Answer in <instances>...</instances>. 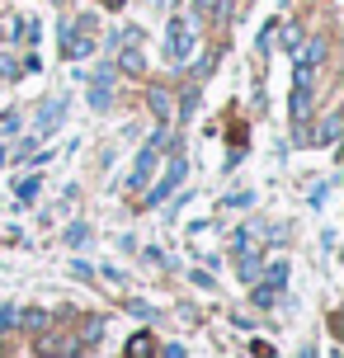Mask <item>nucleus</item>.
<instances>
[{"label":"nucleus","mask_w":344,"mask_h":358,"mask_svg":"<svg viewBox=\"0 0 344 358\" xmlns=\"http://www.w3.org/2000/svg\"><path fill=\"white\" fill-rule=\"evenodd\" d=\"M90 29H94V19H85L80 15V29H76V19H62V57H90L94 52V38H90Z\"/></svg>","instance_id":"obj_1"},{"label":"nucleus","mask_w":344,"mask_h":358,"mask_svg":"<svg viewBox=\"0 0 344 358\" xmlns=\"http://www.w3.org/2000/svg\"><path fill=\"white\" fill-rule=\"evenodd\" d=\"M161 146H165V132H156L151 142L137 151V165H132V175H127V189H142L146 179L156 175V161H161Z\"/></svg>","instance_id":"obj_2"},{"label":"nucleus","mask_w":344,"mask_h":358,"mask_svg":"<svg viewBox=\"0 0 344 358\" xmlns=\"http://www.w3.org/2000/svg\"><path fill=\"white\" fill-rule=\"evenodd\" d=\"M307 113H311V66L297 62V71H292V118L302 123Z\"/></svg>","instance_id":"obj_3"},{"label":"nucleus","mask_w":344,"mask_h":358,"mask_svg":"<svg viewBox=\"0 0 344 358\" xmlns=\"http://www.w3.org/2000/svg\"><path fill=\"white\" fill-rule=\"evenodd\" d=\"M165 52H170V62L180 66V62H189V52H194V38H189V19H170V34H165Z\"/></svg>","instance_id":"obj_4"},{"label":"nucleus","mask_w":344,"mask_h":358,"mask_svg":"<svg viewBox=\"0 0 344 358\" xmlns=\"http://www.w3.org/2000/svg\"><path fill=\"white\" fill-rule=\"evenodd\" d=\"M180 179H184V161H170V170H165V179L156 184V189H151V198H146V203H151V208H156V203H165V198H170L175 189H180Z\"/></svg>","instance_id":"obj_5"},{"label":"nucleus","mask_w":344,"mask_h":358,"mask_svg":"<svg viewBox=\"0 0 344 358\" xmlns=\"http://www.w3.org/2000/svg\"><path fill=\"white\" fill-rule=\"evenodd\" d=\"M80 349V340H71V335H38V354H52V358H66Z\"/></svg>","instance_id":"obj_6"},{"label":"nucleus","mask_w":344,"mask_h":358,"mask_svg":"<svg viewBox=\"0 0 344 358\" xmlns=\"http://www.w3.org/2000/svg\"><path fill=\"white\" fill-rule=\"evenodd\" d=\"M62 113H66V99H52V104H48L43 113H38V132L48 137V132H52V127L62 123Z\"/></svg>","instance_id":"obj_7"},{"label":"nucleus","mask_w":344,"mask_h":358,"mask_svg":"<svg viewBox=\"0 0 344 358\" xmlns=\"http://www.w3.org/2000/svg\"><path fill=\"white\" fill-rule=\"evenodd\" d=\"M109 99H113V90H109V71H104V76L90 85V104H94V108H109Z\"/></svg>","instance_id":"obj_8"},{"label":"nucleus","mask_w":344,"mask_h":358,"mask_svg":"<svg viewBox=\"0 0 344 358\" xmlns=\"http://www.w3.org/2000/svg\"><path fill=\"white\" fill-rule=\"evenodd\" d=\"M283 278H288V264H283V259H273V268H269V278H264V292H273V297H278V287H283Z\"/></svg>","instance_id":"obj_9"},{"label":"nucleus","mask_w":344,"mask_h":358,"mask_svg":"<svg viewBox=\"0 0 344 358\" xmlns=\"http://www.w3.org/2000/svg\"><path fill=\"white\" fill-rule=\"evenodd\" d=\"M127 358H151V335H132L127 340Z\"/></svg>","instance_id":"obj_10"},{"label":"nucleus","mask_w":344,"mask_h":358,"mask_svg":"<svg viewBox=\"0 0 344 358\" xmlns=\"http://www.w3.org/2000/svg\"><path fill=\"white\" fill-rule=\"evenodd\" d=\"M151 113L156 118H170V94L165 90H151Z\"/></svg>","instance_id":"obj_11"},{"label":"nucleus","mask_w":344,"mask_h":358,"mask_svg":"<svg viewBox=\"0 0 344 358\" xmlns=\"http://www.w3.org/2000/svg\"><path fill=\"white\" fill-rule=\"evenodd\" d=\"M123 71L142 76V52H137V48H123Z\"/></svg>","instance_id":"obj_12"},{"label":"nucleus","mask_w":344,"mask_h":358,"mask_svg":"<svg viewBox=\"0 0 344 358\" xmlns=\"http://www.w3.org/2000/svg\"><path fill=\"white\" fill-rule=\"evenodd\" d=\"M194 10H199L203 19H213V15H217V10H222V0H194Z\"/></svg>","instance_id":"obj_13"},{"label":"nucleus","mask_w":344,"mask_h":358,"mask_svg":"<svg viewBox=\"0 0 344 358\" xmlns=\"http://www.w3.org/2000/svg\"><path fill=\"white\" fill-rule=\"evenodd\" d=\"M302 57H307V66H316V62H321V57H326V43H321V38H316V43H311V48H307V52H302Z\"/></svg>","instance_id":"obj_14"},{"label":"nucleus","mask_w":344,"mask_h":358,"mask_svg":"<svg viewBox=\"0 0 344 358\" xmlns=\"http://www.w3.org/2000/svg\"><path fill=\"white\" fill-rule=\"evenodd\" d=\"M66 241H71V245H85V241H90V227H85V222H80V227H71V231H66Z\"/></svg>","instance_id":"obj_15"},{"label":"nucleus","mask_w":344,"mask_h":358,"mask_svg":"<svg viewBox=\"0 0 344 358\" xmlns=\"http://www.w3.org/2000/svg\"><path fill=\"white\" fill-rule=\"evenodd\" d=\"M335 137H340V118H326V127H321V142H335Z\"/></svg>","instance_id":"obj_16"},{"label":"nucleus","mask_w":344,"mask_h":358,"mask_svg":"<svg viewBox=\"0 0 344 358\" xmlns=\"http://www.w3.org/2000/svg\"><path fill=\"white\" fill-rule=\"evenodd\" d=\"M19 325H29V330H43V325H48V316H43V311H24V321Z\"/></svg>","instance_id":"obj_17"},{"label":"nucleus","mask_w":344,"mask_h":358,"mask_svg":"<svg viewBox=\"0 0 344 358\" xmlns=\"http://www.w3.org/2000/svg\"><path fill=\"white\" fill-rule=\"evenodd\" d=\"M5 132H19V113H0V137Z\"/></svg>","instance_id":"obj_18"},{"label":"nucleus","mask_w":344,"mask_h":358,"mask_svg":"<svg viewBox=\"0 0 344 358\" xmlns=\"http://www.w3.org/2000/svg\"><path fill=\"white\" fill-rule=\"evenodd\" d=\"M38 194V175L34 179H24V184H19V198H34Z\"/></svg>","instance_id":"obj_19"},{"label":"nucleus","mask_w":344,"mask_h":358,"mask_svg":"<svg viewBox=\"0 0 344 358\" xmlns=\"http://www.w3.org/2000/svg\"><path fill=\"white\" fill-rule=\"evenodd\" d=\"M255 358H278V354H273L269 344H255Z\"/></svg>","instance_id":"obj_20"},{"label":"nucleus","mask_w":344,"mask_h":358,"mask_svg":"<svg viewBox=\"0 0 344 358\" xmlns=\"http://www.w3.org/2000/svg\"><path fill=\"white\" fill-rule=\"evenodd\" d=\"M165 358H184V349H180V344H170V349H165Z\"/></svg>","instance_id":"obj_21"},{"label":"nucleus","mask_w":344,"mask_h":358,"mask_svg":"<svg viewBox=\"0 0 344 358\" xmlns=\"http://www.w3.org/2000/svg\"><path fill=\"white\" fill-rule=\"evenodd\" d=\"M104 5H109V10H118V5H123V0H104Z\"/></svg>","instance_id":"obj_22"},{"label":"nucleus","mask_w":344,"mask_h":358,"mask_svg":"<svg viewBox=\"0 0 344 358\" xmlns=\"http://www.w3.org/2000/svg\"><path fill=\"white\" fill-rule=\"evenodd\" d=\"M0 165H5V146H0Z\"/></svg>","instance_id":"obj_23"}]
</instances>
